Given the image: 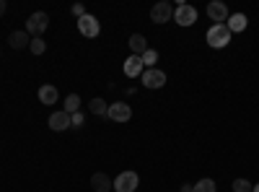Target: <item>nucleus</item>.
Instances as JSON below:
<instances>
[{
  "label": "nucleus",
  "mask_w": 259,
  "mask_h": 192,
  "mask_svg": "<svg viewBox=\"0 0 259 192\" xmlns=\"http://www.w3.org/2000/svg\"><path fill=\"white\" fill-rule=\"evenodd\" d=\"M83 122H85V117H83V112H75V114H70V127H83Z\"/></svg>",
  "instance_id": "nucleus-23"
},
{
  "label": "nucleus",
  "mask_w": 259,
  "mask_h": 192,
  "mask_svg": "<svg viewBox=\"0 0 259 192\" xmlns=\"http://www.w3.org/2000/svg\"><path fill=\"white\" fill-rule=\"evenodd\" d=\"M228 42H231V31H228L226 24H212V26L207 29V45H210L212 50H223Z\"/></svg>",
  "instance_id": "nucleus-1"
},
{
  "label": "nucleus",
  "mask_w": 259,
  "mask_h": 192,
  "mask_svg": "<svg viewBox=\"0 0 259 192\" xmlns=\"http://www.w3.org/2000/svg\"><path fill=\"white\" fill-rule=\"evenodd\" d=\"M6 8H8V6H6V0H0V18L6 16Z\"/></svg>",
  "instance_id": "nucleus-25"
},
{
  "label": "nucleus",
  "mask_w": 259,
  "mask_h": 192,
  "mask_svg": "<svg viewBox=\"0 0 259 192\" xmlns=\"http://www.w3.org/2000/svg\"><path fill=\"white\" fill-rule=\"evenodd\" d=\"M91 187H94L96 192H112V189H114V179H109L104 172H96V174L91 177Z\"/></svg>",
  "instance_id": "nucleus-12"
},
{
  "label": "nucleus",
  "mask_w": 259,
  "mask_h": 192,
  "mask_svg": "<svg viewBox=\"0 0 259 192\" xmlns=\"http://www.w3.org/2000/svg\"><path fill=\"white\" fill-rule=\"evenodd\" d=\"M89 112L96 114V117H106V112H109V104H106L101 96H96V99L89 101Z\"/></svg>",
  "instance_id": "nucleus-17"
},
{
  "label": "nucleus",
  "mask_w": 259,
  "mask_h": 192,
  "mask_svg": "<svg viewBox=\"0 0 259 192\" xmlns=\"http://www.w3.org/2000/svg\"><path fill=\"white\" fill-rule=\"evenodd\" d=\"M50 127H52V130L55 133H62V130H68V127H70V114L68 112H52L50 114Z\"/></svg>",
  "instance_id": "nucleus-11"
},
{
  "label": "nucleus",
  "mask_w": 259,
  "mask_h": 192,
  "mask_svg": "<svg viewBox=\"0 0 259 192\" xmlns=\"http://www.w3.org/2000/svg\"><path fill=\"white\" fill-rule=\"evenodd\" d=\"M70 11H73V16H78V18H80V16H85V8H83V3H75Z\"/></svg>",
  "instance_id": "nucleus-24"
},
{
  "label": "nucleus",
  "mask_w": 259,
  "mask_h": 192,
  "mask_svg": "<svg viewBox=\"0 0 259 192\" xmlns=\"http://www.w3.org/2000/svg\"><path fill=\"white\" fill-rule=\"evenodd\" d=\"M246 24H249V18H246L244 13H233V16H228V21H226V26H228V31H231V34L244 31V29H246Z\"/></svg>",
  "instance_id": "nucleus-14"
},
{
  "label": "nucleus",
  "mask_w": 259,
  "mask_h": 192,
  "mask_svg": "<svg viewBox=\"0 0 259 192\" xmlns=\"http://www.w3.org/2000/svg\"><path fill=\"white\" fill-rule=\"evenodd\" d=\"M251 192H259V184H254V189H251Z\"/></svg>",
  "instance_id": "nucleus-27"
},
{
  "label": "nucleus",
  "mask_w": 259,
  "mask_h": 192,
  "mask_svg": "<svg viewBox=\"0 0 259 192\" xmlns=\"http://www.w3.org/2000/svg\"><path fill=\"white\" fill-rule=\"evenodd\" d=\"M171 18H174V6H171L168 0H161V3H156L150 8V21H153V24H168Z\"/></svg>",
  "instance_id": "nucleus-3"
},
{
  "label": "nucleus",
  "mask_w": 259,
  "mask_h": 192,
  "mask_svg": "<svg viewBox=\"0 0 259 192\" xmlns=\"http://www.w3.org/2000/svg\"><path fill=\"white\" fill-rule=\"evenodd\" d=\"M65 112H68V114L80 112V96L78 94H68V99H65Z\"/></svg>",
  "instance_id": "nucleus-18"
},
{
  "label": "nucleus",
  "mask_w": 259,
  "mask_h": 192,
  "mask_svg": "<svg viewBox=\"0 0 259 192\" xmlns=\"http://www.w3.org/2000/svg\"><path fill=\"white\" fill-rule=\"evenodd\" d=\"M143 86L145 89H161L163 83H166V73L158 70V68H150V70H143Z\"/></svg>",
  "instance_id": "nucleus-8"
},
{
  "label": "nucleus",
  "mask_w": 259,
  "mask_h": 192,
  "mask_svg": "<svg viewBox=\"0 0 259 192\" xmlns=\"http://www.w3.org/2000/svg\"><path fill=\"white\" fill-rule=\"evenodd\" d=\"M218 187H215L212 179H200L197 184H194V192H215Z\"/></svg>",
  "instance_id": "nucleus-22"
},
{
  "label": "nucleus",
  "mask_w": 259,
  "mask_h": 192,
  "mask_svg": "<svg viewBox=\"0 0 259 192\" xmlns=\"http://www.w3.org/2000/svg\"><path fill=\"white\" fill-rule=\"evenodd\" d=\"M182 192H194V184H182Z\"/></svg>",
  "instance_id": "nucleus-26"
},
{
  "label": "nucleus",
  "mask_w": 259,
  "mask_h": 192,
  "mask_svg": "<svg viewBox=\"0 0 259 192\" xmlns=\"http://www.w3.org/2000/svg\"><path fill=\"white\" fill-rule=\"evenodd\" d=\"M29 50H31V55H45V50H47L45 39H41V36H34L31 45H29Z\"/></svg>",
  "instance_id": "nucleus-20"
},
{
  "label": "nucleus",
  "mask_w": 259,
  "mask_h": 192,
  "mask_svg": "<svg viewBox=\"0 0 259 192\" xmlns=\"http://www.w3.org/2000/svg\"><path fill=\"white\" fill-rule=\"evenodd\" d=\"M122 70H124V75H127V78H138V75H143L145 65H143V60H140V55H130V57L124 60V65H122Z\"/></svg>",
  "instance_id": "nucleus-9"
},
{
  "label": "nucleus",
  "mask_w": 259,
  "mask_h": 192,
  "mask_svg": "<svg viewBox=\"0 0 259 192\" xmlns=\"http://www.w3.org/2000/svg\"><path fill=\"white\" fill-rule=\"evenodd\" d=\"M138 184H140V177L135 172H122L114 179V192H135Z\"/></svg>",
  "instance_id": "nucleus-4"
},
{
  "label": "nucleus",
  "mask_w": 259,
  "mask_h": 192,
  "mask_svg": "<svg viewBox=\"0 0 259 192\" xmlns=\"http://www.w3.org/2000/svg\"><path fill=\"white\" fill-rule=\"evenodd\" d=\"M127 45H130V52H133V55H143V52L148 50V39H145L143 34H133Z\"/></svg>",
  "instance_id": "nucleus-15"
},
{
  "label": "nucleus",
  "mask_w": 259,
  "mask_h": 192,
  "mask_svg": "<svg viewBox=\"0 0 259 192\" xmlns=\"http://www.w3.org/2000/svg\"><path fill=\"white\" fill-rule=\"evenodd\" d=\"M174 21L179 26H192L194 21H197V11H194L192 6H187V3H179L174 8Z\"/></svg>",
  "instance_id": "nucleus-6"
},
{
  "label": "nucleus",
  "mask_w": 259,
  "mask_h": 192,
  "mask_svg": "<svg viewBox=\"0 0 259 192\" xmlns=\"http://www.w3.org/2000/svg\"><path fill=\"white\" fill-rule=\"evenodd\" d=\"M78 31H80L83 36H89V39L99 36L101 26H99V21H96V16H91V13H85V16H80V18H78Z\"/></svg>",
  "instance_id": "nucleus-5"
},
{
  "label": "nucleus",
  "mask_w": 259,
  "mask_h": 192,
  "mask_svg": "<svg viewBox=\"0 0 259 192\" xmlns=\"http://www.w3.org/2000/svg\"><path fill=\"white\" fill-rule=\"evenodd\" d=\"M8 45H11L13 50H24L26 45H31V39H29L26 31H13V34L8 36Z\"/></svg>",
  "instance_id": "nucleus-16"
},
{
  "label": "nucleus",
  "mask_w": 259,
  "mask_h": 192,
  "mask_svg": "<svg viewBox=\"0 0 259 192\" xmlns=\"http://www.w3.org/2000/svg\"><path fill=\"white\" fill-rule=\"evenodd\" d=\"M207 16H210V21H215V24H223V21H228V6L221 3V0H212V3L207 6Z\"/></svg>",
  "instance_id": "nucleus-10"
},
{
  "label": "nucleus",
  "mask_w": 259,
  "mask_h": 192,
  "mask_svg": "<svg viewBox=\"0 0 259 192\" xmlns=\"http://www.w3.org/2000/svg\"><path fill=\"white\" fill-rule=\"evenodd\" d=\"M140 60H143V65H145V70H150V68H153L156 62H158V52L148 47V50H145V52L140 55Z\"/></svg>",
  "instance_id": "nucleus-19"
},
{
  "label": "nucleus",
  "mask_w": 259,
  "mask_h": 192,
  "mask_svg": "<svg viewBox=\"0 0 259 192\" xmlns=\"http://www.w3.org/2000/svg\"><path fill=\"white\" fill-rule=\"evenodd\" d=\"M106 117H109L112 122H130V117H133V109H130V104H124V101H114V104H109V112H106Z\"/></svg>",
  "instance_id": "nucleus-7"
},
{
  "label": "nucleus",
  "mask_w": 259,
  "mask_h": 192,
  "mask_svg": "<svg viewBox=\"0 0 259 192\" xmlns=\"http://www.w3.org/2000/svg\"><path fill=\"white\" fill-rule=\"evenodd\" d=\"M57 99H60V91L52 86V83H45V86L39 89V101H41V104L52 106V104H57Z\"/></svg>",
  "instance_id": "nucleus-13"
},
{
  "label": "nucleus",
  "mask_w": 259,
  "mask_h": 192,
  "mask_svg": "<svg viewBox=\"0 0 259 192\" xmlns=\"http://www.w3.org/2000/svg\"><path fill=\"white\" fill-rule=\"evenodd\" d=\"M47 26H50V16L45 11H36L26 18V34H31V36H41L47 31Z\"/></svg>",
  "instance_id": "nucleus-2"
},
{
  "label": "nucleus",
  "mask_w": 259,
  "mask_h": 192,
  "mask_svg": "<svg viewBox=\"0 0 259 192\" xmlns=\"http://www.w3.org/2000/svg\"><path fill=\"white\" fill-rule=\"evenodd\" d=\"M254 189V184L249 182V179H233V192H251Z\"/></svg>",
  "instance_id": "nucleus-21"
}]
</instances>
